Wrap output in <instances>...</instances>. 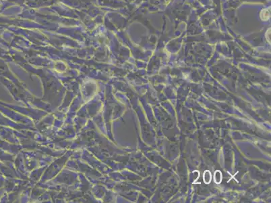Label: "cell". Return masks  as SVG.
<instances>
[{"instance_id":"cell-1","label":"cell","mask_w":271,"mask_h":203,"mask_svg":"<svg viewBox=\"0 0 271 203\" xmlns=\"http://www.w3.org/2000/svg\"><path fill=\"white\" fill-rule=\"evenodd\" d=\"M212 180V175L211 171L206 170L204 172L203 174V181L206 184H209Z\"/></svg>"},{"instance_id":"cell-2","label":"cell","mask_w":271,"mask_h":203,"mask_svg":"<svg viewBox=\"0 0 271 203\" xmlns=\"http://www.w3.org/2000/svg\"><path fill=\"white\" fill-rule=\"evenodd\" d=\"M222 173H221V171L216 170L214 173V181L216 184H219L222 182Z\"/></svg>"},{"instance_id":"cell-3","label":"cell","mask_w":271,"mask_h":203,"mask_svg":"<svg viewBox=\"0 0 271 203\" xmlns=\"http://www.w3.org/2000/svg\"><path fill=\"white\" fill-rule=\"evenodd\" d=\"M270 16V12L268 10H264L261 13V18L264 20H266L269 19Z\"/></svg>"}]
</instances>
